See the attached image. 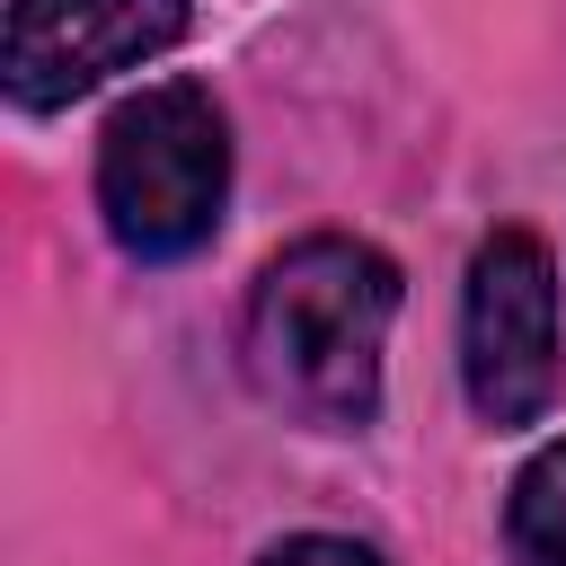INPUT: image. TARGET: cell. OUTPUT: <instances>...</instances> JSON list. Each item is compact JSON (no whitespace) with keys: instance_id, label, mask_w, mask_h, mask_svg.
Here are the masks:
<instances>
[{"instance_id":"7a4b0ae2","label":"cell","mask_w":566,"mask_h":566,"mask_svg":"<svg viewBox=\"0 0 566 566\" xmlns=\"http://www.w3.org/2000/svg\"><path fill=\"white\" fill-rule=\"evenodd\" d=\"M221 203H230V124H221L212 88L159 80L106 115L97 212L124 256H150V265L195 256L221 230Z\"/></svg>"},{"instance_id":"8992f818","label":"cell","mask_w":566,"mask_h":566,"mask_svg":"<svg viewBox=\"0 0 566 566\" xmlns=\"http://www.w3.org/2000/svg\"><path fill=\"white\" fill-rule=\"evenodd\" d=\"M265 566H380L363 539H336V531H301V539H274Z\"/></svg>"},{"instance_id":"277c9868","label":"cell","mask_w":566,"mask_h":566,"mask_svg":"<svg viewBox=\"0 0 566 566\" xmlns=\"http://www.w3.org/2000/svg\"><path fill=\"white\" fill-rule=\"evenodd\" d=\"M186 0H9V97L71 106L115 71L159 62L186 35Z\"/></svg>"},{"instance_id":"3957f363","label":"cell","mask_w":566,"mask_h":566,"mask_svg":"<svg viewBox=\"0 0 566 566\" xmlns=\"http://www.w3.org/2000/svg\"><path fill=\"white\" fill-rule=\"evenodd\" d=\"M460 380L486 424H539L557 398V265L531 230H495L469 256Z\"/></svg>"},{"instance_id":"6da1fadb","label":"cell","mask_w":566,"mask_h":566,"mask_svg":"<svg viewBox=\"0 0 566 566\" xmlns=\"http://www.w3.org/2000/svg\"><path fill=\"white\" fill-rule=\"evenodd\" d=\"M398 318V265L371 239H292L248 292V380L318 424L354 433L380 407V345Z\"/></svg>"},{"instance_id":"5b68a950","label":"cell","mask_w":566,"mask_h":566,"mask_svg":"<svg viewBox=\"0 0 566 566\" xmlns=\"http://www.w3.org/2000/svg\"><path fill=\"white\" fill-rule=\"evenodd\" d=\"M504 548H513V566H566V442L531 451V469L513 478Z\"/></svg>"}]
</instances>
